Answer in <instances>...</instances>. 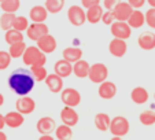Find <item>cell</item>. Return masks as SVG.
<instances>
[{"label": "cell", "mask_w": 155, "mask_h": 140, "mask_svg": "<svg viewBox=\"0 0 155 140\" xmlns=\"http://www.w3.org/2000/svg\"><path fill=\"white\" fill-rule=\"evenodd\" d=\"M36 78L33 76L32 70L29 69H24V67H19V69L14 70L8 77V87L14 93L19 95V96H24V95H29L33 91L36 84Z\"/></svg>", "instance_id": "6da1fadb"}, {"label": "cell", "mask_w": 155, "mask_h": 140, "mask_svg": "<svg viewBox=\"0 0 155 140\" xmlns=\"http://www.w3.org/2000/svg\"><path fill=\"white\" fill-rule=\"evenodd\" d=\"M22 61L26 66H33V65H45L47 63V55L38 48L37 45H29L26 47Z\"/></svg>", "instance_id": "7a4b0ae2"}, {"label": "cell", "mask_w": 155, "mask_h": 140, "mask_svg": "<svg viewBox=\"0 0 155 140\" xmlns=\"http://www.w3.org/2000/svg\"><path fill=\"white\" fill-rule=\"evenodd\" d=\"M129 129H130V124L126 120L124 115H117L114 118H111V122H110V133L114 137H124L129 133Z\"/></svg>", "instance_id": "3957f363"}, {"label": "cell", "mask_w": 155, "mask_h": 140, "mask_svg": "<svg viewBox=\"0 0 155 140\" xmlns=\"http://www.w3.org/2000/svg\"><path fill=\"white\" fill-rule=\"evenodd\" d=\"M68 19L70 21V23L73 26L80 28L87 22V11H85V8L82 6L73 4L68 10Z\"/></svg>", "instance_id": "277c9868"}, {"label": "cell", "mask_w": 155, "mask_h": 140, "mask_svg": "<svg viewBox=\"0 0 155 140\" xmlns=\"http://www.w3.org/2000/svg\"><path fill=\"white\" fill-rule=\"evenodd\" d=\"M108 77V69L104 63H94L91 65V69H89V74H88V78L91 80V82L94 84H102L103 81H106Z\"/></svg>", "instance_id": "5b68a950"}, {"label": "cell", "mask_w": 155, "mask_h": 140, "mask_svg": "<svg viewBox=\"0 0 155 140\" xmlns=\"http://www.w3.org/2000/svg\"><path fill=\"white\" fill-rule=\"evenodd\" d=\"M110 30H111L113 37L128 40L132 36V28L126 21H114V22L110 25Z\"/></svg>", "instance_id": "8992f818"}, {"label": "cell", "mask_w": 155, "mask_h": 140, "mask_svg": "<svg viewBox=\"0 0 155 140\" xmlns=\"http://www.w3.org/2000/svg\"><path fill=\"white\" fill-rule=\"evenodd\" d=\"M61 100L64 106L77 107L81 103V93L74 88H63L61 92Z\"/></svg>", "instance_id": "52a82bcc"}, {"label": "cell", "mask_w": 155, "mask_h": 140, "mask_svg": "<svg viewBox=\"0 0 155 140\" xmlns=\"http://www.w3.org/2000/svg\"><path fill=\"white\" fill-rule=\"evenodd\" d=\"M47 33H50V28L47 26L45 22H32L26 30L28 38L32 41H37L38 38L43 37Z\"/></svg>", "instance_id": "ba28073f"}, {"label": "cell", "mask_w": 155, "mask_h": 140, "mask_svg": "<svg viewBox=\"0 0 155 140\" xmlns=\"http://www.w3.org/2000/svg\"><path fill=\"white\" fill-rule=\"evenodd\" d=\"M15 108L24 115H28V114H32L36 110V102L33 98L24 95V96L18 98V100L15 102Z\"/></svg>", "instance_id": "9c48e42d"}, {"label": "cell", "mask_w": 155, "mask_h": 140, "mask_svg": "<svg viewBox=\"0 0 155 140\" xmlns=\"http://www.w3.org/2000/svg\"><path fill=\"white\" fill-rule=\"evenodd\" d=\"M108 51H110V54H111L113 56H115V58H122V56H125L126 51H128L126 40L114 37L110 41V44H108Z\"/></svg>", "instance_id": "30bf717a"}, {"label": "cell", "mask_w": 155, "mask_h": 140, "mask_svg": "<svg viewBox=\"0 0 155 140\" xmlns=\"http://www.w3.org/2000/svg\"><path fill=\"white\" fill-rule=\"evenodd\" d=\"M59 115H61L62 122L69 125V126H71V128L76 126L80 121L78 113L74 110V107H70V106H64V107L61 110V114H59Z\"/></svg>", "instance_id": "8fae6325"}, {"label": "cell", "mask_w": 155, "mask_h": 140, "mask_svg": "<svg viewBox=\"0 0 155 140\" xmlns=\"http://www.w3.org/2000/svg\"><path fill=\"white\" fill-rule=\"evenodd\" d=\"M36 129L40 135H45V133H54L56 129V124H55V120L52 117H41L40 120L37 121L36 124Z\"/></svg>", "instance_id": "7c38bea8"}, {"label": "cell", "mask_w": 155, "mask_h": 140, "mask_svg": "<svg viewBox=\"0 0 155 140\" xmlns=\"http://www.w3.org/2000/svg\"><path fill=\"white\" fill-rule=\"evenodd\" d=\"M36 43H37V47L44 54L54 52V51L56 50V45H58L55 37H54L52 35H50V33H47V35H44L43 37H40Z\"/></svg>", "instance_id": "4fadbf2b"}, {"label": "cell", "mask_w": 155, "mask_h": 140, "mask_svg": "<svg viewBox=\"0 0 155 140\" xmlns=\"http://www.w3.org/2000/svg\"><path fill=\"white\" fill-rule=\"evenodd\" d=\"M97 92H99V96L102 98V99L110 100L117 95V85H115L113 81L106 80V81H103L102 84H99V89H97Z\"/></svg>", "instance_id": "5bb4252c"}, {"label": "cell", "mask_w": 155, "mask_h": 140, "mask_svg": "<svg viewBox=\"0 0 155 140\" xmlns=\"http://www.w3.org/2000/svg\"><path fill=\"white\" fill-rule=\"evenodd\" d=\"M133 7L128 3V2H120L117 6L114 7V15H115V19L117 21H128L130 14L133 12Z\"/></svg>", "instance_id": "9a60e30c"}, {"label": "cell", "mask_w": 155, "mask_h": 140, "mask_svg": "<svg viewBox=\"0 0 155 140\" xmlns=\"http://www.w3.org/2000/svg\"><path fill=\"white\" fill-rule=\"evenodd\" d=\"M54 72H55L56 74H59L61 77H63V78H68L69 76L73 74V63L66 61L64 58H62L55 62V65H54Z\"/></svg>", "instance_id": "2e32d148"}, {"label": "cell", "mask_w": 155, "mask_h": 140, "mask_svg": "<svg viewBox=\"0 0 155 140\" xmlns=\"http://www.w3.org/2000/svg\"><path fill=\"white\" fill-rule=\"evenodd\" d=\"M137 44L141 50L151 51L155 48V33L154 32H143L139 35Z\"/></svg>", "instance_id": "e0dca14e"}, {"label": "cell", "mask_w": 155, "mask_h": 140, "mask_svg": "<svg viewBox=\"0 0 155 140\" xmlns=\"http://www.w3.org/2000/svg\"><path fill=\"white\" fill-rule=\"evenodd\" d=\"M45 85L52 93H61L63 91V77H61L59 74H56L54 72V74H48L47 76Z\"/></svg>", "instance_id": "ac0fdd59"}, {"label": "cell", "mask_w": 155, "mask_h": 140, "mask_svg": "<svg viewBox=\"0 0 155 140\" xmlns=\"http://www.w3.org/2000/svg\"><path fill=\"white\" fill-rule=\"evenodd\" d=\"M4 118H6V125L8 126V128H19V126L24 125L25 122V117L22 113H19L18 110L15 111H10V113H7L6 115H4Z\"/></svg>", "instance_id": "d6986e66"}, {"label": "cell", "mask_w": 155, "mask_h": 140, "mask_svg": "<svg viewBox=\"0 0 155 140\" xmlns=\"http://www.w3.org/2000/svg\"><path fill=\"white\" fill-rule=\"evenodd\" d=\"M48 10L45 8V6H33L29 11V18L32 22H45L48 17Z\"/></svg>", "instance_id": "ffe728a7"}, {"label": "cell", "mask_w": 155, "mask_h": 140, "mask_svg": "<svg viewBox=\"0 0 155 140\" xmlns=\"http://www.w3.org/2000/svg\"><path fill=\"white\" fill-rule=\"evenodd\" d=\"M148 98V91L143 87H135L130 92V99L135 105H144V103H147Z\"/></svg>", "instance_id": "44dd1931"}, {"label": "cell", "mask_w": 155, "mask_h": 140, "mask_svg": "<svg viewBox=\"0 0 155 140\" xmlns=\"http://www.w3.org/2000/svg\"><path fill=\"white\" fill-rule=\"evenodd\" d=\"M103 7L100 4H96V6H92L89 8H87V22L92 23V25H96L99 23V21H102L103 17Z\"/></svg>", "instance_id": "7402d4cb"}, {"label": "cell", "mask_w": 155, "mask_h": 140, "mask_svg": "<svg viewBox=\"0 0 155 140\" xmlns=\"http://www.w3.org/2000/svg\"><path fill=\"white\" fill-rule=\"evenodd\" d=\"M89 69H91V65L88 63L84 59H80V61L74 62L73 63V74L78 78H85L89 74Z\"/></svg>", "instance_id": "603a6c76"}, {"label": "cell", "mask_w": 155, "mask_h": 140, "mask_svg": "<svg viewBox=\"0 0 155 140\" xmlns=\"http://www.w3.org/2000/svg\"><path fill=\"white\" fill-rule=\"evenodd\" d=\"M126 22L130 25L132 29H140L146 23V14H143L139 8H136L133 10V12L130 14V17H129V19Z\"/></svg>", "instance_id": "cb8c5ba5"}, {"label": "cell", "mask_w": 155, "mask_h": 140, "mask_svg": "<svg viewBox=\"0 0 155 140\" xmlns=\"http://www.w3.org/2000/svg\"><path fill=\"white\" fill-rule=\"evenodd\" d=\"M62 56H63L66 61L74 63V62L80 61V59L82 58V50L80 48V47H77V45L68 47V48H64V50L62 51Z\"/></svg>", "instance_id": "d4e9b609"}, {"label": "cell", "mask_w": 155, "mask_h": 140, "mask_svg": "<svg viewBox=\"0 0 155 140\" xmlns=\"http://www.w3.org/2000/svg\"><path fill=\"white\" fill-rule=\"evenodd\" d=\"M95 126H96L97 131L100 132H107L110 129V122H111V118L108 117V114L106 113H97L94 118Z\"/></svg>", "instance_id": "484cf974"}, {"label": "cell", "mask_w": 155, "mask_h": 140, "mask_svg": "<svg viewBox=\"0 0 155 140\" xmlns=\"http://www.w3.org/2000/svg\"><path fill=\"white\" fill-rule=\"evenodd\" d=\"M4 40H6V43L8 44V45H11V44L19 43V41H24V35H22V32H19V30L11 28V29L6 30Z\"/></svg>", "instance_id": "4316f807"}, {"label": "cell", "mask_w": 155, "mask_h": 140, "mask_svg": "<svg viewBox=\"0 0 155 140\" xmlns=\"http://www.w3.org/2000/svg\"><path fill=\"white\" fill-rule=\"evenodd\" d=\"M55 137L58 140H68L73 137V131H71V126L66 125V124L62 122V125H58L55 129Z\"/></svg>", "instance_id": "83f0119b"}, {"label": "cell", "mask_w": 155, "mask_h": 140, "mask_svg": "<svg viewBox=\"0 0 155 140\" xmlns=\"http://www.w3.org/2000/svg\"><path fill=\"white\" fill-rule=\"evenodd\" d=\"M17 18L15 12H3L0 17V28L6 32V30L11 29L14 26V21Z\"/></svg>", "instance_id": "f1b7e54d"}, {"label": "cell", "mask_w": 155, "mask_h": 140, "mask_svg": "<svg viewBox=\"0 0 155 140\" xmlns=\"http://www.w3.org/2000/svg\"><path fill=\"white\" fill-rule=\"evenodd\" d=\"M26 43L25 41H19V43H15V44H11L10 45V55H11L12 59H18V58H22L24 55L25 50H26Z\"/></svg>", "instance_id": "f546056e"}, {"label": "cell", "mask_w": 155, "mask_h": 140, "mask_svg": "<svg viewBox=\"0 0 155 140\" xmlns=\"http://www.w3.org/2000/svg\"><path fill=\"white\" fill-rule=\"evenodd\" d=\"M30 70H32V73L37 82L45 81V78L48 76V72L44 65H33V66H30Z\"/></svg>", "instance_id": "4dcf8cb0"}, {"label": "cell", "mask_w": 155, "mask_h": 140, "mask_svg": "<svg viewBox=\"0 0 155 140\" xmlns=\"http://www.w3.org/2000/svg\"><path fill=\"white\" fill-rule=\"evenodd\" d=\"M45 8L48 10L50 14H58L63 10L64 0H45Z\"/></svg>", "instance_id": "1f68e13d"}, {"label": "cell", "mask_w": 155, "mask_h": 140, "mask_svg": "<svg viewBox=\"0 0 155 140\" xmlns=\"http://www.w3.org/2000/svg\"><path fill=\"white\" fill-rule=\"evenodd\" d=\"M21 7L19 0H3L0 3V8L3 10V12H17Z\"/></svg>", "instance_id": "d6a6232c"}, {"label": "cell", "mask_w": 155, "mask_h": 140, "mask_svg": "<svg viewBox=\"0 0 155 140\" xmlns=\"http://www.w3.org/2000/svg\"><path fill=\"white\" fill-rule=\"evenodd\" d=\"M139 121L144 126H151L155 124V111L154 110H146L139 115Z\"/></svg>", "instance_id": "836d02e7"}, {"label": "cell", "mask_w": 155, "mask_h": 140, "mask_svg": "<svg viewBox=\"0 0 155 140\" xmlns=\"http://www.w3.org/2000/svg\"><path fill=\"white\" fill-rule=\"evenodd\" d=\"M29 19H28L26 17H17L15 18V21H14V29H17V30H19V32H26L28 30V28H29Z\"/></svg>", "instance_id": "e575fe53"}, {"label": "cell", "mask_w": 155, "mask_h": 140, "mask_svg": "<svg viewBox=\"0 0 155 140\" xmlns=\"http://www.w3.org/2000/svg\"><path fill=\"white\" fill-rule=\"evenodd\" d=\"M11 59L8 51H0V70H6L11 65Z\"/></svg>", "instance_id": "d590c367"}, {"label": "cell", "mask_w": 155, "mask_h": 140, "mask_svg": "<svg viewBox=\"0 0 155 140\" xmlns=\"http://www.w3.org/2000/svg\"><path fill=\"white\" fill-rule=\"evenodd\" d=\"M146 23L151 29H155V7H151L146 12Z\"/></svg>", "instance_id": "8d00e7d4"}, {"label": "cell", "mask_w": 155, "mask_h": 140, "mask_svg": "<svg viewBox=\"0 0 155 140\" xmlns=\"http://www.w3.org/2000/svg\"><path fill=\"white\" fill-rule=\"evenodd\" d=\"M115 19V15H114V11L113 10H107V11L103 12V17H102V22L104 23V25H107V26H110Z\"/></svg>", "instance_id": "74e56055"}, {"label": "cell", "mask_w": 155, "mask_h": 140, "mask_svg": "<svg viewBox=\"0 0 155 140\" xmlns=\"http://www.w3.org/2000/svg\"><path fill=\"white\" fill-rule=\"evenodd\" d=\"M121 0H103V7L106 10H114V7L120 3Z\"/></svg>", "instance_id": "f35d334b"}, {"label": "cell", "mask_w": 155, "mask_h": 140, "mask_svg": "<svg viewBox=\"0 0 155 140\" xmlns=\"http://www.w3.org/2000/svg\"><path fill=\"white\" fill-rule=\"evenodd\" d=\"M129 4H130L133 8H141V7L144 6V4L147 3V0H126Z\"/></svg>", "instance_id": "ab89813d"}, {"label": "cell", "mask_w": 155, "mask_h": 140, "mask_svg": "<svg viewBox=\"0 0 155 140\" xmlns=\"http://www.w3.org/2000/svg\"><path fill=\"white\" fill-rule=\"evenodd\" d=\"M96 4H100V0H81V6L84 7L85 10L92 6H96Z\"/></svg>", "instance_id": "60d3db41"}, {"label": "cell", "mask_w": 155, "mask_h": 140, "mask_svg": "<svg viewBox=\"0 0 155 140\" xmlns=\"http://www.w3.org/2000/svg\"><path fill=\"white\" fill-rule=\"evenodd\" d=\"M6 126V118H4V115L2 113H0V131Z\"/></svg>", "instance_id": "b9f144b4"}, {"label": "cell", "mask_w": 155, "mask_h": 140, "mask_svg": "<svg viewBox=\"0 0 155 140\" xmlns=\"http://www.w3.org/2000/svg\"><path fill=\"white\" fill-rule=\"evenodd\" d=\"M52 135L51 133H45V135H41L40 136V140H52Z\"/></svg>", "instance_id": "7bdbcfd3"}, {"label": "cell", "mask_w": 155, "mask_h": 140, "mask_svg": "<svg viewBox=\"0 0 155 140\" xmlns=\"http://www.w3.org/2000/svg\"><path fill=\"white\" fill-rule=\"evenodd\" d=\"M6 139H7V135L4 133L3 129H2V131H0V140H6Z\"/></svg>", "instance_id": "ee69618b"}, {"label": "cell", "mask_w": 155, "mask_h": 140, "mask_svg": "<svg viewBox=\"0 0 155 140\" xmlns=\"http://www.w3.org/2000/svg\"><path fill=\"white\" fill-rule=\"evenodd\" d=\"M4 105V96H3V93H0V107Z\"/></svg>", "instance_id": "f6af8a7d"}, {"label": "cell", "mask_w": 155, "mask_h": 140, "mask_svg": "<svg viewBox=\"0 0 155 140\" xmlns=\"http://www.w3.org/2000/svg\"><path fill=\"white\" fill-rule=\"evenodd\" d=\"M147 3L150 4V7H155V0H147Z\"/></svg>", "instance_id": "bcb514c9"}, {"label": "cell", "mask_w": 155, "mask_h": 140, "mask_svg": "<svg viewBox=\"0 0 155 140\" xmlns=\"http://www.w3.org/2000/svg\"><path fill=\"white\" fill-rule=\"evenodd\" d=\"M154 100H155V93H154Z\"/></svg>", "instance_id": "7dc6e473"}, {"label": "cell", "mask_w": 155, "mask_h": 140, "mask_svg": "<svg viewBox=\"0 0 155 140\" xmlns=\"http://www.w3.org/2000/svg\"><path fill=\"white\" fill-rule=\"evenodd\" d=\"M2 2H3V0H0V3H2Z\"/></svg>", "instance_id": "c3c4849f"}]
</instances>
